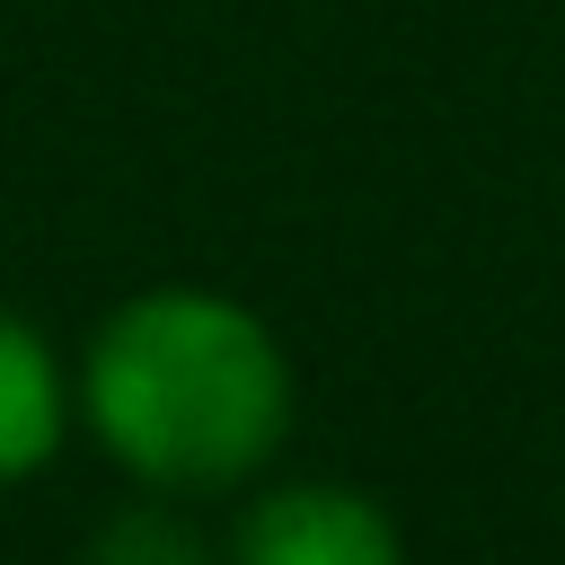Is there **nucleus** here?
I'll use <instances>...</instances> for the list:
<instances>
[{
  "label": "nucleus",
  "instance_id": "nucleus-1",
  "mask_svg": "<svg viewBox=\"0 0 565 565\" xmlns=\"http://www.w3.org/2000/svg\"><path fill=\"white\" fill-rule=\"evenodd\" d=\"M71 397L141 494H230L291 433V353L247 300L150 282L88 327Z\"/></svg>",
  "mask_w": 565,
  "mask_h": 565
},
{
  "label": "nucleus",
  "instance_id": "nucleus-2",
  "mask_svg": "<svg viewBox=\"0 0 565 565\" xmlns=\"http://www.w3.org/2000/svg\"><path fill=\"white\" fill-rule=\"evenodd\" d=\"M221 565H406V530L380 494L335 477L256 486Z\"/></svg>",
  "mask_w": 565,
  "mask_h": 565
},
{
  "label": "nucleus",
  "instance_id": "nucleus-3",
  "mask_svg": "<svg viewBox=\"0 0 565 565\" xmlns=\"http://www.w3.org/2000/svg\"><path fill=\"white\" fill-rule=\"evenodd\" d=\"M71 415H79V397H71L62 344L26 309L0 300V486L44 477L71 441Z\"/></svg>",
  "mask_w": 565,
  "mask_h": 565
},
{
  "label": "nucleus",
  "instance_id": "nucleus-4",
  "mask_svg": "<svg viewBox=\"0 0 565 565\" xmlns=\"http://www.w3.org/2000/svg\"><path fill=\"white\" fill-rule=\"evenodd\" d=\"M88 565H212V547H203L168 503H124V512L88 539Z\"/></svg>",
  "mask_w": 565,
  "mask_h": 565
}]
</instances>
